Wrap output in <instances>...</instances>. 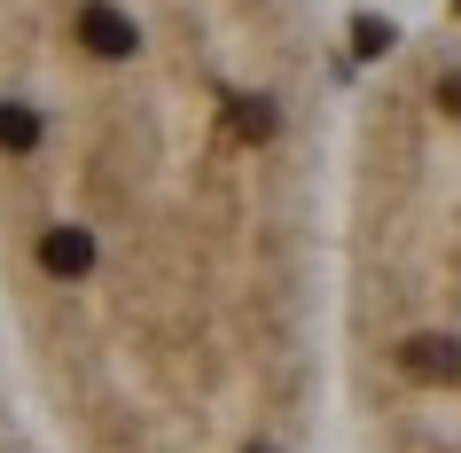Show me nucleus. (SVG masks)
<instances>
[{"label": "nucleus", "instance_id": "nucleus-1", "mask_svg": "<svg viewBox=\"0 0 461 453\" xmlns=\"http://www.w3.org/2000/svg\"><path fill=\"white\" fill-rule=\"evenodd\" d=\"M0 313L55 453H305L321 0H0Z\"/></svg>", "mask_w": 461, "mask_h": 453}, {"label": "nucleus", "instance_id": "nucleus-2", "mask_svg": "<svg viewBox=\"0 0 461 453\" xmlns=\"http://www.w3.org/2000/svg\"><path fill=\"white\" fill-rule=\"evenodd\" d=\"M329 305L360 453H461V24L407 40L352 102Z\"/></svg>", "mask_w": 461, "mask_h": 453}]
</instances>
